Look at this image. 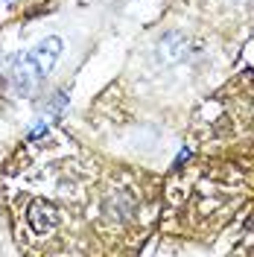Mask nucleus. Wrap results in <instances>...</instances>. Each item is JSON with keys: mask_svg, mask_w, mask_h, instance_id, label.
Masks as SVG:
<instances>
[{"mask_svg": "<svg viewBox=\"0 0 254 257\" xmlns=\"http://www.w3.org/2000/svg\"><path fill=\"white\" fill-rule=\"evenodd\" d=\"M62 38L59 35H47L44 41H38L32 50H27V56H30V62L38 67V73L47 79L50 73H53V67H56V62L62 59Z\"/></svg>", "mask_w": 254, "mask_h": 257, "instance_id": "f257e3e1", "label": "nucleus"}, {"mask_svg": "<svg viewBox=\"0 0 254 257\" xmlns=\"http://www.w3.org/2000/svg\"><path fill=\"white\" fill-rule=\"evenodd\" d=\"M187 56V35L184 32H167L155 44V62L158 64H178Z\"/></svg>", "mask_w": 254, "mask_h": 257, "instance_id": "7ed1b4c3", "label": "nucleus"}, {"mask_svg": "<svg viewBox=\"0 0 254 257\" xmlns=\"http://www.w3.org/2000/svg\"><path fill=\"white\" fill-rule=\"evenodd\" d=\"M27 222H30L32 234H50L59 228V210L47 199H35L27 208Z\"/></svg>", "mask_w": 254, "mask_h": 257, "instance_id": "f03ea898", "label": "nucleus"}, {"mask_svg": "<svg viewBox=\"0 0 254 257\" xmlns=\"http://www.w3.org/2000/svg\"><path fill=\"white\" fill-rule=\"evenodd\" d=\"M231 3H245V0H231Z\"/></svg>", "mask_w": 254, "mask_h": 257, "instance_id": "20e7f679", "label": "nucleus"}]
</instances>
